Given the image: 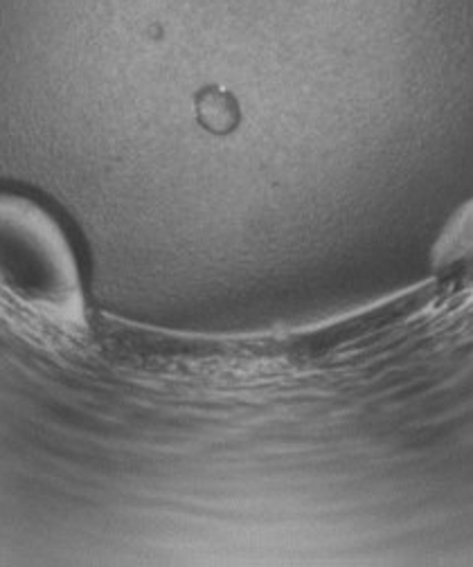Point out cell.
<instances>
[{
  "label": "cell",
  "mask_w": 473,
  "mask_h": 567,
  "mask_svg": "<svg viewBox=\"0 0 473 567\" xmlns=\"http://www.w3.org/2000/svg\"><path fill=\"white\" fill-rule=\"evenodd\" d=\"M390 324V311L377 307L316 329L241 340L124 327L115 340V361L120 368L178 383L246 385L327 368Z\"/></svg>",
  "instance_id": "cell-1"
},
{
  "label": "cell",
  "mask_w": 473,
  "mask_h": 567,
  "mask_svg": "<svg viewBox=\"0 0 473 567\" xmlns=\"http://www.w3.org/2000/svg\"><path fill=\"white\" fill-rule=\"evenodd\" d=\"M0 305L30 327L82 324L75 255L59 224L37 203L0 194Z\"/></svg>",
  "instance_id": "cell-2"
}]
</instances>
